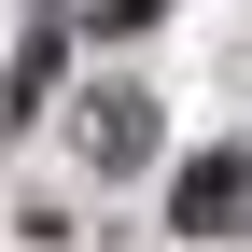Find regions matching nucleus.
I'll return each mask as SVG.
<instances>
[{"label": "nucleus", "instance_id": "1", "mask_svg": "<svg viewBox=\"0 0 252 252\" xmlns=\"http://www.w3.org/2000/svg\"><path fill=\"white\" fill-rule=\"evenodd\" d=\"M182 238H252V154H196V168L168 182Z\"/></svg>", "mask_w": 252, "mask_h": 252}, {"label": "nucleus", "instance_id": "2", "mask_svg": "<svg viewBox=\"0 0 252 252\" xmlns=\"http://www.w3.org/2000/svg\"><path fill=\"white\" fill-rule=\"evenodd\" d=\"M84 154H98V168H140L154 154V98L140 84H98V98H84Z\"/></svg>", "mask_w": 252, "mask_h": 252}, {"label": "nucleus", "instance_id": "3", "mask_svg": "<svg viewBox=\"0 0 252 252\" xmlns=\"http://www.w3.org/2000/svg\"><path fill=\"white\" fill-rule=\"evenodd\" d=\"M140 14H168V0H98V28H140Z\"/></svg>", "mask_w": 252, "mask_h": 252}]
</instances>
